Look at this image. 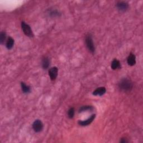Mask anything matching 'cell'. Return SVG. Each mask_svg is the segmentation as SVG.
I'll return each mask as SVG.
<instances>
[{
  "mask_svg": "<svg viewBox=\"0 0 143 143\" xmlns=\"http://www.w3.org/2000/svg\"><path fill=\"white\" fill-rule=\"evenodd\" d=\"M43 124L40 120H36L33 124V128L36 133L41 132L43 129Z\"/></svg>",
  "mask_w": 143,
  "mask_h": 143,
  "instance_id": "4",
  "label": "cell"
},
{
  "mask_svg": "<svg viewBox=\"0 0 143 143\" xmlns=\"http://www.w3.org/2000/svg\"><path fill=\"white\" fill-rule=\"evenodd\" d=\"M21 27L23 33H24L26 36L29 37H33L34 34L33 33V31L31 29V27L26 23L25 22L22 21L21 22Z\"/></svg>",
  "mask_w": 143,
  "mask_h": 143,
  "instance_id": "3",
  "label": "cell"
},
{
  "mask_svg": "<svg viewBox=\"0 0 143 143\" xmlns=\"http://www.w3.org/2000/svg\"><path fill=\"white\" fill-rule=\"evenodd\" d=\"M120 142H122V143H126V142H128V141L126 139H125V138H122L120 140Z\"/></svg>",
  "mask_w": 143,
  "mask_h": 143,
  "instance_id": "18",
  "label": "cell"
},
{
  "mask_svg": "<svg viewBox=\"0 0 143 143\" xmlns=\"http://www.w3.org/2000/svg\"><path fill=\"white\" fill-rule=\"evenodd\" d=\"M127 62H128V64L130 66H133L136 63V57L135 55L133 54H130L127 59Z\"/></svg>",
  "mask_w": 143,
  "mask_h": 143,
  "instance_id": "9",
  "label": "cell"
},
{
  "mask_svg": "<svg viewBox=\"0 0 143 143\" xmlns=\"http://www.w3.org/2000/svg\"><path fill=\"white\" fill-rule=\"evenodd\" d=\"M21 89L23 91V93H29L30 92L31 88L30 87L28 86H27L25 83L21 82Z\"/></svg>",
  "mask_w": 143,
  "mask_h": 143,
  "instance_id": "13",
  "label": "cell"
},
{
  "mask_svg": "<svg viewBox=\"0 0 143 143\" xmlns=\"http://www.w3.org/2000/svg\"><path fill=\"white\" fill-rule=\"evenodd\" d=\"M85 41L87 47L88 48L89 51L91 53H94L95 51V47L94 45L92 36H91V34H88L86 36Z\"/></svg>",
  "mask_w": 143,
  "mask_h": 143,
  "instance_id": "2",
  "label": "cell"
},
{
  "mask_svg": "<svg viewBox=\"0 0 143 143\" xmlns=\"http://www.w3.org/2000/svg\"><path fill=\"white\" fill-rule=\"evenodd\" d=\"M50 65V61L48 58L45 57L42 60V67L43 69H47Z\"/></svg>",
  "mask_w": 143,
  "mask_h": 143,
  "instance_id": "11",
  "label": "cell"
},
{
  "mask_svg": "<svg viewBox=\"0 0 143 143\" xmlns=\"http://www.w3.org/2000/svg\"><path fill=\"white\" fill-rule=\"evenodd\" d=\"M6 39V34L5 32H1L0 34V43H1V44L5 43V40Z\"/></svg>",
  "mask_w": 143,
  "mask_h": 143,
  "instance_id": "15",
  "label": "cell"
},
{
  "mask_svg": "<svg viewBox=\"0 0 143 143\" xmlns=\"http://www.w3.org/2000/svg\"><path fill=\"white\" fill-rule=\"evenodd\" d=\"M118 87L122 92H129L133 89V83L128 78H124L119 82Z\"/></svg>",
  "mask_w": 143,
  "mask_h": 143,
  "instance_id": "1",
  "label": "cell"
},
{
  "mask_svg": "<svg viewBox=\"0 0 143 143\" xmlns=\"http://www.w3.org/2000/svg\"><path fill=\"white\" fill-rule=\"evenodd\" d=\"M111 68L114 70H116L117 69L120 68H121V64H120V62L117 59H115L112 61V63H111Z\"/></svg>",
  "mask_w": 143,
  "mask_h": 143,
  "instance_id": "10",
  "label": "cell"
},
{
  "mask_svg": "<svg viewBox=\"0 0 143 143\" xmlns=\"http://www.w3.org/2000/svg\"><path fill=\"white\" fill-rule=\"evenodd\" d=\"M50 14L51 16H59V15H60V13H59V12L57 10H54V11H51L50 13Z\"/></svg>",
  "mask_w": 143,
  "mask_h": 143,
  "instance_id": "17",
  "label": "cell"
},
{
  "mask_svg": "<svg viewBox=\"0 0 143 143\" xmlns=\"http://www.w3.org/2000/svg\"><path fill=\"white\" fill-rule=\"evenodd\" d=\"M58 69L56 67H53L49 69V75L51 79V80L54 81L55 79L57 78L58 76Z\"/></svg>",
  "mask_w": 143,
  "mask_h": 143,
  "instance_id": "6",
  "label": "cell"
},
{
  "mask_svg": "<svg viewBox=\"0 0 143 143\" xmlns=\"http://www.w3.org/2000/svg\"><path fill=\"white\" fill-rule=\"evenodd\" d=\"M93 110V107L91 106H85L81 107L79 110V112H85L87 111H92Z\"/></svg>",
  "mask_w": 143,
  "mask_h": 143,
  "instance_id": "14",
  "label": "cell"
},
{
  "mask_svg": "<svg viewBox=\"0 0 143 143\" xmlns=\"http://www.w3.org/2000/svg\"><path fill=\"white\" fill-rule=\"evenodd\" d=\"M106 92V89L105 87H101L97 88L95 90V91L93 92V94L94 96H102L104 95Z\"/></svg>",
  "mask_w": 143,
  "mask_h": 143,
  "instance_id": "8",
  "label": "cell"
},
{
  "mask_svg": "<svg viewBox=\"0 0 143 143\" xmlns=\"http://www.w3.org/2000/svg\"><path fill=\"white\" fill-rule=\"evenodd\" d=\"M95 117H96V115H95V114L92 115V116H91L90 118H88V119H87V120H86L79 121L78 124L79 125L82 126H85L91 124V123L93 122V121L94 120Z\"/></svg>",
  "mask_w": 143,
  "mask_h": 143,
  "instance_id": "7",
  "label": "cell"
},
{
  "mask_svg": "<svg viewBox=\"0 0 143 143\" xmlns=\"http://www.w3.org/2000/svg\"><path fill=\"white\" fill-rule=\"evenodd\" d=\"M116 7L119 11L125 12L128 9L129 4L124 1L118 2L116 4Z\"/></svg>",
  "mask_w": 143,
  "mask_h": 143,
  "instance_id": "5",
  "label": "cell"
},
{
  "mask_svg": "<svg viewBox=\"0 0 143 143\" xmlns=\"http://www.w3.org/2000/svg\"><path fill=\"white\" fill-rule=\"evenodd\" d=\"M14 45V39L11 37H9L7 39L6 41V47L8 49H11Z\"/></svg>",
  "mask_w": 143,
  "mask_h": 143,
  "instance_id": "12",
  "label": "cell"
},
{
  "mask_svg": "<svg viewBox=\"0 0 143 143\" xmlns=\"http://www.w3.org/2000/svg\"><path fill=\"white\" fill-rule=\"evenodd\" d=\"M74 114H75L74 109L73 108V107H72V108H70L68 111V116L69 118H72L74 116Z\"/></svg>",
  "mask_w": 143,
  "mask_h": 143,
  "instance_id": "16",
  "label": "cell"
}]
</instances>
